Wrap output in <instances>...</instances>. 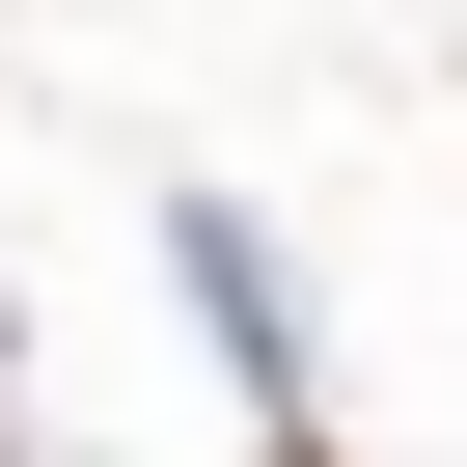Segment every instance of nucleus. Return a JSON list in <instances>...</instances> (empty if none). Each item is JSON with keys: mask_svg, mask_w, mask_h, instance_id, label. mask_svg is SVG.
<instances>
[{"mask_svg": "<svg viewBox=\"0 0 467 467\" xmlns=\"http://www.w3.org/2000/svg\"><path fill=\"white\" fill-rule=\"evenodd\" d=\"M275 467H330V440H275Z\"/></svg>", "mask_w": 467, "mask_h": 467, "instance_id": "nucleus-1", "label": "nucleus"}]
</instances>
